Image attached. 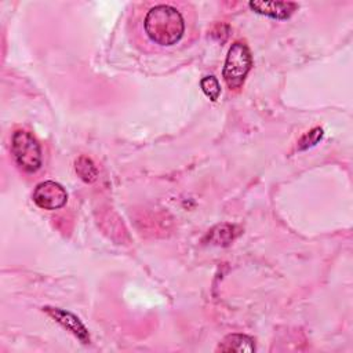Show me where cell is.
<instances>
[{
    "label": "cell",
    "instance_id": "ba28073f",
    "mask_svg": "<svg viewBox=\"0 0 353 353\" xmlns=\"http://www.w3.org/2000/svg\"><path fill=\"white\" fill-rule=\"evenodd\" d=\"M74 168H76V172L77 175L84 181V182H92L95 181L97 175H98V171H97V167L94 165L92 160L85 157V156H80L76 163H74Z\"/></svg>",
    "mask_w": 353,
    "mask_h": 353
},
{
    "label": "cell",
    "instance_id": "5b68a950",
    "mask_svg": "<svg viewBox=\"0 0 353 353\" xmlns=\"http://www.w3.org/2000/svg\"><path fill=\"white\" fill-rule=\"evenodd\" d=\"M43 310L48 316H51L57 323H59L63 328L70 331L80 342H83V343H88L90 342L88 330L84 327V324L80 321V319L77 316H74L73 313H70L68 310L59 309V307L46 306V307H43Z\"/></svg>",
    "mask_w": 353,
    "mask_h": 353
},
{
    "label": "cell",
    "instance_id": "9c48e42d",
    "mask_svg": "<svg viewBox=\"0 0 353 353\" xmlns=\"http://www.w3.org/2000/svg\"><path fill=\"white\" fill-rule=\"evenodd\" d=\"M219 229L222 233H219V230L216 228H214L211 230V233H210L211 241H214L215 244H229L234 237V234L232 232L234 228L230 225H219Z\"/></svg>",
    "mask_w": 353,
    "mask_h": 353
},
{
    "label": "cell",
    "instance_id": "8992f818",
    "mask_svg": "<svg viewBox=\"0 0 353 353\" xmlns=\"http://www.w3.org/2000/svg\"><path fill=\"white\" fill-rule=\"evenodd\" d=\"M248 6L252 11L273 19H287L298 8V4L291 1H250Z\"/></svg>",
    "mask_w": 353,
    "mask_h": 353
},
{
    "label": "cell",
    "instance_id": "52a82bcc",
    "mask_svg": "<svg viewBox=\"0 0 353 353\" xmlns=\"http://www.w3.org/2000/svg\"><path fill=\"white\" fill-rule=\"evenodd\" d=\"M221 352H254L255 343L254 339L244 334H230L222 339L218 346Z\"/></svg>",
    "mask_w": 353,
    "mask_h": 353
},
{
    "label": "cell",
    "instance_id": "3957f363",
    "mask_svg": "<svg viewBox=\"0 0 353 353\" xmlns=\"http://www.w3.org/2000/svg\"><path fill=\"white\" fill-rule=\"evenodd\" d=\"M11 152L25 172H36L41 167V149L30 132L17 130L11 138Z\"/></svg>",
    "mask_w": 353,
    "mask_h": 353
},
{
    "label": "cell",
    "instance_id": "8fae6325",
    "mask_svg": "<svg viewBox=\"0 0 353 353\" xmlns=\"http://www.w3.org/2000/svg\"><path fill=\"white\" fill-rule=\"evenodd\" d=\"M321 137H323V130L319 128V127L313 128L312 131H309L307 134H305L301 138V141L298 142V149L299 150H305V149H307L310 146H314L321 139Z\"/></svg>",
    "mask_w": 353,
    "mask_h": 353
},
{
    "label": "cell",
    "instance_id": "7a4b0ae2",
    "mask_svg": "<svg viewBox=\"0 0 353 353\" xmlns=\"http://www.w3.org/2000/svg\"><path fill=\"white\" fill-rule=\"evenodd\" d=\"M252 66V57L248 46L243 41H234L228 51L225 66H223V80L230 90H237L243 85L250 69Z\"/></svg>",
    "mask_w": 353,
    "mask_h": 353
},
{
    "label": "cell",
    "instance_id": "6da1fadb",
    "mask_svg": "<svg viewBox=\"0 0 353 353\" xmlns=\"http://www.w3.org/2000/svg\"><path fill=\"white\" fill-rule=\"evenodd\" d=\"M143 28L153 43L168 47L176 44L183 36L185 21L178 8L170 4H157L146 12Z\"/></svg>",
    "mask_w": 353,
    "mask_h": 353
},
{
    "label": "cell",
    "instance_id": "30bf717a",
    "mask_svg": "<svg viewBox=\"0 0 353 353\" xmlns=\"http://www.w3.org/2000/svg\"><path fill=\"white\" fill-rule=\"evenodd\" d=\"M200 87L203 90V92L211 99V101H216L219 94H221V85L218 83V80L214 76H205L204 79H201L200 81Z\"/></svg>",
    "mask_w": 353,
    "mask_h": 353
},
{
    "label": "cell",
    "instance_id": "277c9868",
    "mask_svg": "<svg viewBox=\"0 0 353 353\" xmlns=\"http://www.w3.org/2000/svg\"><path fill=\"white\" fill-rule=\"evenodd\" d=\"M33 201L43 210H59L68 201V193L65 188L55 181H44L34 188Z\"/></svg>",
    "mask_w": 353,
    "mask_h": 353
}]
</instances>
